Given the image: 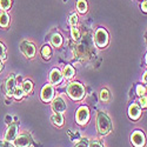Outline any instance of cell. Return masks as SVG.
<instances>
[{"instance_id": "1", "label": "cell", "mask_w": 147, "mask_h": 147, "mask_svg": "<svg viewBox=\"0 0 147 147\" xmlns=\"http://www.w3.org/2000/svg\"><path fill=\"white\" fill-rule=\"evenodd\" d=\"M96 127H98V132H99L101 136H106L109 132L112 131V122L111 119L108 118V115L104 112H99L96 117Z\"/></svg>"}, {"instance_id": "2", "label": "cell", "mask_w": 147, "mask_h": 147, "mask_svg": "<svg viewBox=\"0 0 147 147\" xmlns=\"http://www.w3.org/2000/svg\"><path fill=\"white\" fill-rule=\"evenodd\" d=\"M67 94L73 100H81L85 95V88L80 82H72L67 87Z\"/></svg>"}, {"instance_id": "3", "label": "cell", "mask_w": 147, "mask_h": 147, "mask_svg": "<svg viewBox=\"0 0 147 147\" xmlns=\"http://www.w3.org/2000/svg\"><path fill=\"white\" fill-rule=\"evenodd\" d=\"M94 40L98 47L104 48L108 45V33L105 28H98L94 34Z\"/></svg>"}, {"instance_id": "4", "label": "cell", "mask_w": 147, "mask_h": 147, "mask_svg": "<svg viewBox=\"0 0 147 147\" xmlns=\"http://www.w3.org/2000/svg\"><path fill=\"white\" fill-rule=\"evenodd\" d=\"M76 119H77V122L79 125L87 124V121L90 119V111H88V108L86 106L79 107V109L77 111V114H76Z\"/></svg>"}, {"instance_id": "5", "label": "cell", "mask_w": 147, "mask_h": 147, "mask_svg": "<svg viewBox=\"0 0 147 147\" xmlns=\"http://www.w3.org/2000/svg\"><path fill=\"white\" fill-rule=\"evenodd\" d=\"M131 141H132V144H133L134 147H144L146 145L145 134L141 131H136V132L132 134Z\"/></svg>"}, {"instance_id": "6", "label": "cell", "mask_w": 147, "mask_h": 147, "mask_svg": "<svg viewBox=\"0 0 147 147\" xmlns=\"http://www.w3.org/2000/svg\"><path fill=\"white\" fill-rule=\"evenodd\" d=\"M13 141H14V146L16 147H30L31 144H32V139H31V137L28 136L27 133L17 136V138Z\"/></svg>"}, {"instance_id": "7", "label": "cell", "mask_w": 147, "mask_h": 147, "mask_svg": "<svg viewBox=\"0 0 147 147\" xmlns=\"http://www.w3.org/2000/svg\"><path fill=\"white\" fill-rule=\"evenodd\" d=\"M54 96V88L52 85L47 84L42 87L41 90V100L45 101V102H50Z\"/></svg>"}, {"instance_id": "8", "label": "cell", "mask_w": 147, "mask_h": 147, "mask_svg": "<svg viewBox=\"0 0 147 147\" xmlns=\"http://www.w3.org/2000/svg\"><path fill=\"white\" fill-rule=\"evenodd\" d=\"M52 109L54 113H64L66 111V102L61 96H57L52 101Z\"/></svg>"}, {"instance_id": "9", "label": "cell", "mask_w": 147, "mask_h": 147, "mask_svg": "<svg viewBox=\"0 0 147 147\" xmlns=\"http://www.w3.org/2000/svg\"><path fill=\"white\" fill-rule=\"evenodd\" d=\"M18 124H13V125H9V127L6 129L5 132V141H13L17 136H18Z\"/></svg>"}, {"instance_id": "10", "label": "cell", "mask_w": 147, "mask_h": 147, "mask_svg": "<svg viewBox=\"0 0 147 147\" xmlns=\"http://www.w3.org/2000/svg\"><path fill=\"white\" fill-rule=\"evenodd\" d=\"M21 50L24 52V54H25L27 58H33L34 54H35V47L32 42H24L21 45Z\"/></svg>"}, {"instance_id": "11", "label": "cell", "mask_w": 147, "mask_h": 147, "mask_svg": "<svg viewBox=\"0 0 147 147\" xmlns=\"http://www.w3.org/2000/svg\"><path fill=\"white\" fill-rule=\"evenodd\" d=\"M128 115L132 120H138L141 115V109L137 104H133L128 108Z\"/></svg>"}, {"instance_id": "12", "label": "cell", "mask_w": 147, "mask_h": 147, "mask_svg": "<svg viewBox=\"0 0 147 147\" xmlns=\"http://www.w3.org/2000/svg\"><path fill=\"white\" fill-rule=\"evenodd\" d=\"M63 78H64L63 73H61L59 69L54 68V69L51 72L50 81H51V84H53V85H58V84H60L61 81H63Z\"/></svg>"}, {"instance_id": "13", "label": "cell", "mask_w": 147, "mask_h": 147, "mask_svg": "<svg viewBox=\"0 0 147 147\" xmlns=\"http://www.w3.org/2000/svg\"><path fill=\"white\" fill-rule=\"evenodd\" d=\"M16 78H14V76L12 74V76H9V78H7V80H6V91H7V95H13V92H14V90H16Z\"/></svg>"}, {"instance_id": "14", "label": "cell", "mask_w": 147, "mask_h": 147, "mask_svg": "<svg viewBox=\"0 0 147 147\" xmlns=\"http://www.w3.org/2000/svg\"><path fill=\"white\" fill-rule=\"evenodd\" d=\"M51 120H52V122L55 126H61L64 124V117H63V114H61V113H54L52 115Z\"/></svg>"}, {"instance_id": "15", "label": "cell", "mask_w": 147, "mask_h": 147, "mask_svg": "<svg viewBox=\"0 0 147 147\" xmlns=\"http://www.w3.org/2000/svg\"><path fill=\"white\" fill-rule=\"evenodd\" d=\"M74 68H73L72 66H66L65 68H64V71H63V76H64V78L65 79H72L73 77H74Z\"/></svg>"}, {"instance_id": "16", "label": "cell", "mask_w": 147, "mask_h": 147, "mask_svg": "<svg viewBox=\"0 0 147 147\" xmlns=\"http://www.w3.org/2000/svg\"><path fill=\"white\" fill-rule=\"evenodd\" d=\"M9 24V17L7 16V13L3 12V13H0V26L1 27H7Z\"/></svg>"}, {"instance_id": "17", "label": "cell", "mask_w": 147, "mask_h": 147, "mask_svg": "<svg viewBox=\"0 0 147 147\" xmlns=\"http://www.w3.org/2000/svg\"><path fill=\"white\" fill-rule=\"evenodd\" d=\"M21 88H22V91H24L25 94H30L32 92V90H33V84L30 80H26V81H24Z\"/></svg>"}, {"instance_id": "18", "label": "cell", "mask_w": 147, "mask_h": 147, "mask_svg": "<svg viewBox=\"0 0 147 147\" xmlns=\"http://www.w3.org/2000/svg\"><path fill=\"white\" fill-rule=\"evenodd\" d=\"M52 44L54 47H60L61 44H63V38H61V35L59 33H55L53 34L52 36Z\"/></svg>"}, {"instance_id": "19", "label": "cell", "mask_w": 147, "mask_h": 147, "mask_svg": "<svg viewBox=\"0 0 147 147\" xmlns=\"http://www.w3.org/2000/svg\"><path fill=\"white\" fill-rule=\"evenodd\" d=\"M41 55L45 58V59H50L51 55H52V50L51 47L48 45H45L42 48H41Z\"/></svg>"}, {"instance_id": "20", "label": "cell", "mask_w": 147, "mask_h": 147, "mask_svg": "<svg viewBox=\"0 0 147 147\" xmlns=\"http://www.w3.org/2000/svg\"><path fill=\"white\" fill-rule=\"evenodd\" d=\"M77 8L80 13H86L87 12V3L85 0H79L77 4Z\"/></svg>"}, {"instance_id": "21", "label": "cell", "mask_w": 147, "mask_h": 147, "mask_svg": "<svg viewBox=\"0 0 147 147\" xmlns=\"http://www.w3.org/2000/svg\"><path fill=\"white\" fill-rule=\"evenodd\" d=\"M24 95H25V93H24L22 88H21V87H16V90H14V92H13V96L16 98V99L19 100V99H21Z\"/></svg>"}, {"instance_id": "22", "label": "cell", "mask_w": 147, "mask_h": 147, "mask_svg": "<svg viewBox=\"0 0 147 147\" xmlns=\"http://www.w3.org/2000/svg\"><path fill=\"white\" fill-rule=\"evenodd\" d=\"M109 98H111V95H109L108 90H106V88L101 90V92H100V99H101L102 101H108Z\"/></svg>"}, {"instance_id": "23", "label": "cell", "mask_w": 147, "mask_h": 147, "mask_svg": "<svg viewBox=\"0 0 147 147\" xmlns=\"http://www.w3.org/2000/svg\"><path fill=\"white\" fill-rule=\"evenodd\" d=\"M11 7V0H0V8L6 11Z\"/></svg>"}, {"instance_id": "24", "label": "cell", "mask_w": 147, "mask_h": 147, "mask_svg": "<svg viewBox=\"0 0 147 147\" xmlns=\"http://www.w3.org/2000/svg\"><path fill=\"white\" fill-rule=\"evenodd\" d=\"M76 147H90V141H88V139H87V138L81 139L80 141L77 142Z\"/></svg>"}, {"instance_id": "25", "label": "cell", "mask_w": 147, "mask_h": 147, "mask_svg": "<svg viewBox=\"0 0 147 147\" xmlns=\"http://www.w3.org/2000/svg\"><path fill=\"white\" fill-rule=\"evenodd\" d=\"M71 34H72V38L74 39L76 41L79 40V38H80V32H79L78 28H76V26H73V28H72V31H71Z\"/></svg>"}, {"instance_id": "26", "label": "cell", "mask_w": 147, "mask_h": 147, "mask_svg": "<svg viewBox=\"0 0 147 147\" xmlns=\"http://www.w3.org/2000/svg\"><path fill=\"white\" fill-rule=\"evenodd\" d=\"M146 92H147V88L144 86V85H138V86H137V94H138L139 96L145 95Z\"/></svg>"}, {"instance_id": "27", "label": "cell", "mask_w": 147, "mask_h": 147, "mask_svg": "<svg viewBox=\"0 0 147 147\" xmlns=\"http://www.w3.org/2000/svg\"><path fill=\"white\" fill-rule=\"evenodd\" d=\"M139 105L141 106V108H146V107H147V96H146V95H141V96H140Z\"/></svg>"}, {"instance_id": "28", "label": "cell", "mask_w": 147, "mask_h": 147, "mask_svg": "<svg viewBox=\"0 0 147 147\" xmlns=\"http://www.w3.org/2000/svg\"><path fill=\"white\" fill-rule=\"evenodd\" d=\"M0 59H3V60L6 59V48L1 42H0Z\"/></svg>"}, {"instance_id": "29", "label": "cell", "mask_w": 147, "mask_h": 147, "mask_svg": "<svg viewBox=\"0 0 147 147\" xmlns=\"http://www.w3.org/2000/svg\"><path fill=\"white\" fill-rule=\"evenodd\" d=\"M90 147H104V145L100 142V140H98V139H94L90 142Z\"/></svg>"}, {"instance_id": "30", "label": "cell", "mask_w": 147, "mask_h": 147, "mask_svg": "<svg viewBox=\"0 0 147 147\" xmlns=\"http://www.w3.org/2000/svg\"><path fill=\"white\" fill-rule=\"evenodd\" d=\"M77 22H78V16L77 14H72L71 18H69V24H71V26H76L77 25Z\"/></svg>"}, {"instance_id": "31", "label": "cell", "mask_w": 147, "mask_h": 147, "mask_svg": "<svg viewBox=\"0 0 147 147\" xmlns=\"http://www.w3.org/2000/svg\"><path fill=\"white\" fill-rule=\"evenodd\" d=\"M0 147H13V146L9 144V141H4L3 144H0Z\"/></svg>"}, {"instance_id": "32", "label": "cell", "mask_w": 147, "mask_h": 147, "mask_svg": "<svg viewBox=\"0 0 147 147\" xmlns=\"http://www.w3.org/2000/svg\"><path fill=\"white\" fill-rule=\"evenodd\" d=\"M141 8H142V11H144V12H147V0H146V1H144V3H142Z\"/></svg>"}, {"instance_id": "33", "label": "cell", "mask_w": 147, "mask_h": 147, "mask_svg": "<svg viewBox=\"0 0 147 147\" xmlns=\"http://www.w3.org/2000/svg\"><path fill=\"white\" fill-rule=\"evenodd\" d=\"M142 81L145 82V84H147V71L144 73V77H142Z\"/></svg>"}, {"instance_id": "34", "label": "cell", "mask_w": 147, "mask_h": 147, "mask_svg": "<svg viewBox=\"0 0 147 147\" xmlns=\"http://www.w3.org/2000/svg\"><path fill=\"white\" fill-rule=\"evenodd\" d=\"M3 71V63H1V60H0V72Z\"/></svg>"}, {"instance_id": "35", "label": "cell", "mask_w": 147, "mask_h": 147, "mask_svg": "<svg viewBox=\"0 0 147 147\" xmlns=\"http://www.w3.org/2000/svg\"><path fill=\"white\" fill-rule=\"evenodd\" d=\"M146 63H147V54H146Z\"/></svg>"}]
</instances>
